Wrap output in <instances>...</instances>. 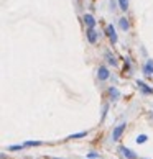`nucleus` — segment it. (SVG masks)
<instances>
[{
    "instance_id": "2eb2a0df",
    "label": "nucleus",
    "mask_w": 153,
    "mask_h": 159,
    "mask_svg": "<svg viewBox=\"0 0 153 159\" xmlns=\"http://www.w3.org/2000/svg\"><path fill=\"white\" fill-rule=\"evenodd\" d=\"M8 149L10 151H20V149H23V146H8Z\"/></svg>"
},
{
    "instance_id": "4468645a",
    "label": "nucleus",
    "mask_w": 153,
    "mask_h": 159,
    "mask_svg": "<svg viewBox=\"0 0 153 159\" xmlns=\"http://www.w3.org/2000/svg\"><path fill=\"white\" fill-rule=\"evenodd\" d=\"M41 144V141H26L23 146H40Z\"/></svg>"
},
{
    "instance_id": "ddd939ff",
    "label": "nucleus",
    "mask_w": 153,
    "mask_h": 159,
    "mask_svg": "<svg viewBox=\"0 0 153 159\" xmlns=\"http://www.w3.org/2000/svg\"><path fill=\"white\" fill-rule=\"evenodd\" d=\"M119 3H120V8H122L123 11H127V8H128V0H119Z\"/></svg>"
},
{
    "instance_id": "0eeeda50",
    "label": "nucleus",
    "mask_w": 153,
    "mask_h": 159,
    "mask_svg": "<svg viewBox=\"0 0 153 159\" xmlns=\"http://www.w3.org/2000/svg\"><path fill=\"white\" fill-rule=\"evenodd\" d=\"M84 23L87 25V28H94V26H96V20H94V16L91 13L84 15Z\"/></svg>"
},
{
    "instance_id": "f8f14e48",
    "label": "nucleus",
    "mask_w": 153,
    "mask_h": 159,
    "mask_svg": "<svg viewBox=\"0 0 153 159\" xmlns=\"http://www.w3.org/2000/svg\"><path fill=\"white\" fill-rule=\"evenodd\" d=\"M86 134H87L86 131H81V133H74V134H71V136H69V138H71V139H74V138L78 139V138H84Z\"/></svg>"
},
{
    "instance_id": "f03ea898",
    "label": "nucleus",
    "mask_w": 153,
    "mask_h": 159,
    "mask_svg": "<svg viewBox=\"0 0 153 159\" xmlns=\"http://www.w3.org/2000/svg\"><path fill=\"white\" fill-rule=\"evenodd\" d=\"M119 151H120V152H122V154L125 156L127 159H137V157H138V156L135 154V152H133L132 149H128V148H125V146H120V148H119Z\"/></svg>"
},
{
    "instance_id": "dca6fc26",
    "label": "nucleus",
    "mask_w": 153,
    "mask_h": 159,
    "mask_svg": "<svg viewBox=\"0 0 153 159\" xmlns=\"http://www.w3.org/2000/svg\"><path fill=\"white\" fill-rule=\"evenodd\" d=\"M107 59H109V62H110V64H115V59L112 57V54H110V52H107Z\"/></svg>"
},
{
    "instance_id": "9d476101",
    "label": "nucleus",
    "mask_w": 153,
    "mask_h": 159,
    "mask_svg": "<svg viewBox=\"0 0 153 159\" xmlns=\"http://www.w3.org/2000/svg\"><path fill=\"white\" fill-rule=\"evenodd\" d=\"M119 26H120V30L127 31V30H128V21H127V18H120V21H119Z\"/></svg>"
},
{
    "instance_id": "6e6552de",
    "label": "nucleus",
    "mask_w": 153,
    "mask_h": 159,
    "mask_svg": "<svg viewBox=\"0 0 153 159\" xmlns=\"http://www.w3.org/2000/svg\"><path fill=\"white\" fill-rule=\"evenodd\" d=\"M109 95H110V98H112V100H117V98L120 97V93H119V90H117L115 87H110V89H109Z\"/></svg>"
},
{
    "instance_id": "9b49d317",
    "label": "nucleus",
    "mask_w": 153,
    "mask_h": 159,
    "mask_svg": "<svg viewBox=\"0 0 153 159\" xmlns=\"http://www.w3.org/2000/svg\"><path fill=\"white\" fill-rule=\"evenodd\" d=\"M146 139H148L146 134H140V136H137V143L138 144H143V143H146Z\"/></svg>"
},
{
    "instance_id": "f257e3e1",
    "label": "nucleus",
    "mask_w": 153,
    "mask_h": 159,
    "mask_svg": "<svg viewBox=\"0 0 153 159\" xmlns=\"http://www.w3.org/2000/svg\"><path fill=\"white\" fill-rule=\"evenodd\" d=\"M123 129H125V123H120L119 126H115V128H114V131H112V139H114V141H117V139L122 136Z\"/></svg>"
},
{
    "instance_id": "f3484780",
    "label": "nucleus",
    "mask_w": 153,
    "mask_h": 159,
    "mask_svg": "<svg viewBox=\"0 0 153 159\" xmlns=\"http://www.w3.org/2000/svg\"><path fill=\"white\" fill-rule=\"evenodd\" d=\"M87 159H91V157H87Z\"/></svg>"
},
{
    "instance_id": "39448f33",
    "label": "nucleus",
    "mask_w": 153,
    "mask_h": 159,
    "mask_svg": "<svg viewBox=\"0 0 153 159\" xmlns=\"http://www.w3.org/2000/svg\"><path fill=\"white\" fill-rule=\"evenodd\" d=\"M137 85L140 87V90H142L143 93H146V95H153V89H151V87H148V85H146L143 80H137Z\"/></svg>"
},
{
    "instance_id": "423d86ee",
    "label": "nucleus",
    "mask_w": 153,
    "mask_h": 159,
    "mask_svg": "<svg viewBox=\"0 0 153 159\" xmlns=\"http://www.w3.org/2000/svg\"><path fill=\"white\" fill-rule=\"evenodd\" d=\"M97 36L99 34H97V31L94 30V28H87V41H89V43L94 44L97 41Z\"/></svg>"
},
{
    "instance_id": "20e7f679",
    "label": "nucleus",
    "mask_w": 153,
    "mask_h": 159,
    "mask_svg": "<svg viewBox=\"0 0 153 159\" xmlns=\"http://www.w3.org/2000/svg\"><path fill=\"white\" fill-rule=\"evenodd\" d=\"M109 75H110V72H109V69L105 67V66H101V67H99V70H97V77L101 79V80H107Z\"/></svg>"
},
{
    "instance_id": "7ed1b4c3",
    "label": "nucleus",
    "mask_w": 153,
    "mask_h": 159,
    "mask_svg": "<svg viewBox=\"0 0 153 159\" xmlns=\"http://www.w3.org/2000/svg\"><path fill=\"white\" fill-rule=\"evenodd\" d=\"M105 34L109 36L110 43H117V33H115V30H114L112 25H109L107 28H105Z\"/></svg>"
},
{
    "instance_id": "1a4fd4ad",
    "label": "nucleus",
    "mask_w": 153,
    "mask_h": 159,
    "mask_svg": "<svg viewBox=\"0 0 153 159\" xmlns=\"http://www.w3.org/2000/svg\"><path fill=\"white\" fill-rule=\"evenodd\" d=\"M145 72H146V74H153V61H151V59L146 61V64H145Z\"/></svg>"
}]
</instances>
